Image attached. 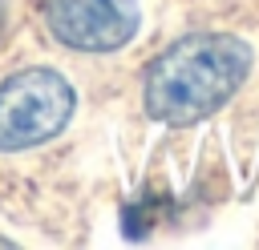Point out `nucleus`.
I'll return each instance as SVG.
<instances>
[{
  "label": "nucleus",
  "instance_id": "f257e3e1",
  "mask_svg": "<svg viewBox=\"0 0 259 250\" xmlns=\"http://www.w3.org/2000/svg\"><path fill=\"white\" fill-rule=\"evenodd\" d=\"M247 69V40L231 32H190L150 60L142 81L146 113L162 125H194L235 97Z\"/></svg>",
  "mask_w": 259,
  "mask_h": 250
},
{
  "label": "nucleus",
  "instance_id": "f03ea898",
  "mask_svg": "<svg viewBox=\"0 0 259 250\" xmlns=\"http://www.w3.org/2000/svg\"><path fill=\"white\" fill-rule=\"evenodd\" d=\"M73 85L45 65L20 69L0 85V153L32 149L57 137L73 117Z\"/></svg>",
  "mask_w": 259,
  "mask_h": 250
},
{
  "label": "nucleus",
  "instance_id": "7ed1b4c3",
  "mask_svg": "<svg viewBox=\"0 0 259 250\" xmlns=\"http://www.w3.org/2000/svg\"><path fill=\"white\" fill-rule=\"evenodd\" d=\"M49 32L77 52H113L138 32V0H49Z\"/></svg>",
  "mask_w": 259,
  "mask_h": 250
},
{
  "label": "nucleus",
  "instance_id": "20e7f679",
  "mask_svg": "<svg viewBox=\"0 0 259 250\" xmlns=\"http://www.w3.org/2000/svg\"><path fill=\"white\" fill-rule=\"evenodd\" d=\"M0 28H4V0H0Z\"/></svg>",
  "mask_w": 259,
  "mask_h": 250
}]
</instances>
